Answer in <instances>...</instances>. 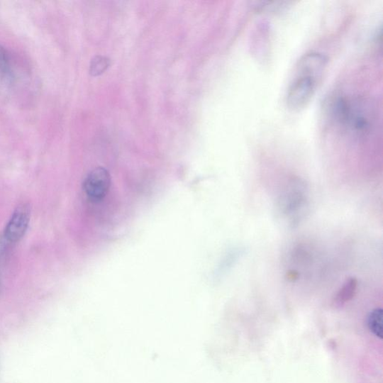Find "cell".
I'll use <instances>...</instances> for the list:
<instances>
[{"mask_svg": "<svg viewBox=\"0 0 383 383\" xmlns=\"http://www.w3.org/2000/svg\"><path fill=\"white\" fill-rule=\"evenodd\" d=\"M30 213L28 207L22 205L13 212L5 231L6 238L11 242L19 241L28 227Z\"/></svg>", "mask_w": 383, "mask_h": 383, "instance_id": "cell-5", "label": "cell"}, {"mask_svg": "<svg viewBox=\"0 0 383 383\" xmlns=\"http://www.w3.org/2000/svg\"><path fill=\"white\" fill-rule=\"evenodd\" d=\"M111 184V174L102 167L92 170L86 177L84 189L92 201H99L107 194Z\"/></svg>", "mask_w": 383, "mask_h": 383, "instance_id": "cell-3", "label": "cell"}, {"mask_svg": "<svg viewBox=\"0 0 383 383\" xmlns=\"http://www.w3.org/2000/svg\"><path fill=\"white\" fill-rule=\"evenodd\" d=\"M362 104L352 105V111L347 128L355 135L362 136L370 133L374 124L371 111L364 109Z\"/></svg>", "mask_w": 383, "mask_h": 383, "instance_id": "cell-6", "label": "cell"}, {"mask_svg": "<svg viewBox=\"0 0 383 383\" xmlns=\"http://www.w3.org/2000/svg\"><path fill=\"white\" fill-rule=\"evenodd\" d=\"M367 328L374 336L382 338V309L377 308L369 313L367 321Z\"/></svg>", "mask_w": 383, "mask_h": 383, "instance_id": "cell-8", "label": "cell"}, {"mask_svg": "<svg viewBox=\"0 0 383 383\" xmlns=\"http://www.w3.org/2000/svg\"><path fill=\"white\" fill-rule=\"evenodd\" d=\"M107 65V61L104 58L99 57L95 58L92 61V64L91 66V73L93 75L99 74L106 70Z\"/></svg>", "mask_w": 383, "mask_h": 383, "instance_id": "cell-10", "label": "cell"}, {"mask_svg": "<svg viewBox=\"0 0 383 383\" xmlns=\"http://www.w3.org/2000/svg\"><path fill=\"white\" fill-rule=\"evenodd\" d=\"M317 82L306 77H297L287 93V103L294 111L304 108L311 101Z\"/></svg>", "mask_w": 383, "mask_h": 383, "instance_id": "cell-2", "label": "cell"}, {"mask_svg": "<svg viewBox=\"0 0 383 383\" xmlns=\"http://www.w3.org/2000/svg\"><path fill=\"white\" fill-rule=\"evenodd\" d=\"M11 74L10 57L7 50L0 45V78L6 79Z\"/></svg>", "mask_w": 383, "mask_h": 383, "instance_id": "cell-9", "label": "cell"}, {"mask_svg": "<svg viewBox=\"0 0 383 383\" xmlns=\"http://www.w3.org/2000/svg\"><path fill=\"white\" fill-rule=\"evenodd\" d=\"M298 277L299 273L294 270H290L289 271V272L287 273V279L291 281H294L295 279H298Z\"/></svg>", "mask_w": 383, "mask_h": 383, "instance_id": "cell-11", "label": "cell"}, {"mask_svg": "<svg viewBox=\"0 0 383 383\" xmlns=\"http://www.w3.org/2000/svg\"><path fill=\"white\" fill-rule=\"evenodd\" d=\"M358 287V281L355 278L348 279L341 287V289L335 296L333 304L335 307L345 306L357 294Z\"/></svg>", "mask_w": 383, "mask_h": 383, "instance_id": "cell-7", "label": "cell"}, {"mask_svg": "<svg viewBox=\"0 0 383 383\" xmlns=\"http://www.w3.org/2000/svg\"><path fill=\"white\" fill-rule=\"evenodd\" d=\"M309 207L308 189L299 179H293L285 188L279 201L281 212L292 226L303 220Z\"/></svg>", "mask_w": 383, "mask_h": 383, "instance_id": "cell-1", "label": "cell"}, {"mask_svg": "<svg viewBox=\"0 0 383 383\" xmlns=\"http://www.w3.org/2000/svg\"><path fill=\"white\" fill-rule=\"evenodd\" d=\"M327 59L318 52H309L300 59L297 65L298 77H306L318 82L321 78Z\"/></svg>", "mask_w": 383, "mask_h": 383, "instance_id": "cell-4", "label": "cell"}]
</instances>
